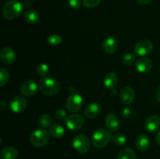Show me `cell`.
Listing matches in <instances>:
<instances>
[{
    "label": "cell",
    "mask_w": 160,
    "mask_h": 159,
    "mask_svg": "<svg viewBox=\"0 0 160 159\" xmlns=\"http://www.w3.org/2000/svg\"><path fill=\"white\" fill-rule=\"evenodd\" d=\"M23 9V5L18 0H9L3 6L2 15L6 20H13L21 15Z\"/></svg>",
    "instance_id": "6da1fadb"
},
{
    "label": "cell",
    "mask_w": 160,
    "mask_h": 159,
    "mask_svg": "<svg viewBox=\"0 0 160 159\" xmlns=\"http://www.w3.org/2000/svg\"><path fill=\"white\" fill-rule=\"evenodd\" d=\"M39 89L43 94L53 96L60 90V84L57 80L52 77H43L39 80Z\"/></svg>",
    "instance_id": "7a4b0ae2"
},
{
    "label": "cell",
    "mask_w": 160,
    "mask_h": 159,
    "mask_svg": "<svg viewBox=\"0 0 160 159\" xmlns=\"http://www.w3.org/2000/svg\"><path fill=\"white\" fill-rule=\"evenodd\" d=\"M111 140H112V135L110 132L102 128L96 129L92 134V144L97 148L104 147L110 142Z\"/></svg>",
    "instance_id": "3957f363"
},
{
    "label": "cell",
    "mask_w": 160,
    "mask_h": 159,
    "mask_svg": "<svg viewBox=\"0 0 160 159\" xmlns=\"http://www.w3.org/2000/svg\"><path fill=\"white\" fill-rule=\"evenodd\" d=\"M49 140V132L44 129H35L30 136V143L35 147H42Z\"/></svg>",
    "instance_id": "277c9868"
},
{
    "label": "cell",
    "mask_w": 160,
    "mask_h": 159,
    "mask_svg": "<svg viewBox=\"0 0 160 159\" xmlns=\"http://www.w3.org/2000/svg\"><path fill=\"white\" fill-rule=\"evenodd\" d=\"M73 147L78 152L85 154L90 150V142L84 134H78L73 139Z\"/></svg>",
    "instance_id": "5b68a950"
},
{
    "label": "cell",
    "mask_w": 160,
    "mask_h": 159,
    "mask_svg": "<svg viewBox=\"0 0 160 159\" xmlns=\"http://www.w3.org/2000/svg\"><path fill=\"white\" fill-rule=\"evenodd\" d=\"M65 123L67 127L70 130H78L84 126V118L81 114H73L67 117Z\"/></svg>",
    "instance_id": "8992f818"
},
{
    "label": "cell",
    "mask_w": 160,
    "mask_h": 159,
    "mask_svg": "<svg viewBox=\"0 0 160 159\" xmlns=\"http://www.w3.org/2000/svg\"><path fill=\"white\" fill-rule=\"evenodd\" d=\"M153 50V45L149 40L143 39L137 42L134 46V52L140 56H145L149 55Z\"/></svg>",
    "instance_id": "52a82bcc"
},
{
    "label": "cell",
    "mask_w": 160,
    "mask_h": 159,
    "mask_svg": "<svg viewBox=\"0 0 160 159\" xmlns=\"http://www.w3.org/2000/svg\"><path fill=\"white\" fill-rule=\"evenodd\" d=\"M83 98L78 94H72L67 101V108L70 112H78L82 107Z\"/></svg>",
    "instance_id": "ba28073f"
},
{
    "label": "cell",
    "mask_w": 160,
    "mask_h": 159,
    "mask_svg": "<svg viewBox=\"0 0 160 159\" xmlns=\"http://www.w3.org/2000/svg\"><path fill=\"white\" fill-rule=\"evenodd\" d=\"M27 100L22 96H16L11 99L9 102V108L15 113H20L26 109Z\"/></svg>",
    "instance_id": "9c48e42d"
},
{
    "label": "cell",
    "mask_w": 160,
    "mask_h": 159,
    "mask_svg": "<svg viewBox=\"0 0 160 159\" xmlns=\"http://www.w3.org/2000/svg\"><path fill=\"white\" fill-rule=\"evenodd\" d=\"M38 90V85L33 80H28L23 83L20 88L22 94L27 97L33 96L36 94Z\"/></svg>",
    "instance_id": "30bf717a"
},
{
    "label": "cell",
    "mask_w": 160,
    "mask_h": 159,
    "mask_svg": "<svg viewBox=\"0 0 160 159\" xmlns=\"http://www.w3.org/2000/svg\"><path fill=\"white\" fill-rule=\"evenodd\" d=\"M0 57H1V60L2 61L3 63L6 64V65H11L16 60V53L12 48H9V47H6L2 49Z\"/></svg>",
    "instance_id": "8fae6325"
},
{
    "label": "cell",
    "mask_w": 160,
    "mask_h": 159,
    "mask_svg": "<svg viewBox=\"0 0 160 159\" xmlns=\"http://www.w3.org/2000/svg\"><path fill=\"white\" fill-rule=\"evenodd\" d=\"M120 97L123 104H131L134 100V90L129 86H126L120 90Z\"/></svg>",
    "instance_id": "7c38bea8"
},
{
    "label": "cell",
    "mask_w": 160,
    "mask_h": 159,
    "mask_svg": "<svg viewBox=\"0 0 160 159\" xmlns=\"http://www.w3.org/2000/svg\"><path fill=\"white\" fill-rule=\"evenodd\" d=\"M102 48L105 52L107 53V54H113L114 52L117 51V48H118V43L113 37L109 36V37L105 38V40L103 41Z\"/></svg>",
    "instance_id": "4fadbf2b"
},
{
    "label": "cell",
    "mask_w": 160,
    "mask_h": 159,
    "mask_svg": "<svg viewBox=\"0 0 160 159\" xmlns=\"http://www.w3.org/2000/svg\"><path fill=\"white\" fill-rule=\"evenodd\" d=\"M105 123H106V127L111 132H117L120 129V120L115 114H108L106 116Z\"/></svg>",
    "instance_id": "5bb4252c"
},
{
    "label": "cell",
    "mask_w": 160,
    "mask_h": 159,
    "mask_svg": "<svg viewBox=\"0 0 160 159\" xmlns=\"http://www.w3.org/2000/svg\"><path fill=\"white\" fill-rule=\"evenodd\" d=\"M160 127V118L158 115L148 117L145 123V128L148 132H156Z\"/></svg>",
    "instance_id": "9a60e30c"
},
{
    "label": "cell",
    "mask_w": 160,
    "mask_h": 159,
    "mask_svg": "<svg viewBox=\"0 0 160 159\" xmlns=\"http://www.w3.org/2000/svg\"><path fill=\"white\" fill-rule=\"evenodd\" d=\"M152 67V62L148 58H141L135 62V68L139 73H147L151 70Z\"/></svg>",
    "instance_id": "2e32d148"
},
{
    "label": "cell",
    "mask_w": 160,
    "mask_h": 159,
    "mask_svg": "<svg viewBox=\"0 0 160 159\" xmlns=\"http://www.w3.org/2000/svg\"><path fill=\"white\" fill-rule=\"evenodd\" d=\"M101 112V106L96 102L90 103L84 109V115L88 118H94L98 116Z\"/></svg>",
    "instance_id": "e0dca14e"
},
{
    "label": "cell",
    "mask_w": 160,
    "mask_h": 159,
    "mask_svg": "<svg viewBox=\"0 0 160 159\" xmlns=\"http://www.w3.org/2000/svg\"><path fill=\"white\" fill-rule=\"evenodd\" d=\"M135 145L139 151H145L149 148L150 140L145 134L141 133L136 138Z\"/></svg>",
    "instance_id": "ac0fdd59"
},
{
    "label": "cell",
    "mask_w": 160,
    "mask_h": 159,
    "mask_svg": "<svg viewBox=\"0 0 160 159\" xmlns=\"http://www.w3.org/2000/svg\"><path fill=\"white\" fill-rule=\"evenodd\" d=\"M118 83V77L115 73H108L105 76L104 85L109 90H114Z\"/></svg>",
    "instance_id": "d6986e66"
},
{
    "label": "cell",
    "mask_w": 160,
    "mask_h": 159,
    "mask_svg": "<svg viewBox=\"0 0 160 159\" xmlns=\"http://www.w3.org/2000/svg\"><path fill=\"white\" fill-rule=\"evenodd\" d=\"M18 151L14 147H6L1 151V159H17Z\"/></svg>",
    "instance_id": "ffe728a7"
},
{
    "label": "cell",
    "mask_w": 160,
    "mask_h": 159,
    "mask_svg": "<svg viewBox=\"0 0 160 159\" xmlns=\"http://www.w3.org/2000/svg\"><path fill=\"white\" fill-rule=\"evenodd\" d=\"M24 20L31 24H36L40 20V16L36 11L28 9L24 12Z\"/></svg>",
    "instance_id": "44dd1931"
},
{
    "label": "cell",
    "mask_w": 160,
    "mask_h": 159,
    "mask_svg": "<svg viewBox=\"0 0 160 159\" xmlns=\"http://www.w3.org/2000/svg\"><path fill=\"white\" fill-rule=\"evenodd\" d=\"M49 134L54 138H61L65 134V130L62 126L59 124H52L50 126Z\"/></svg>",
    "instance_id": "7402d4cb"
},
{
    "label": "cell",
    "mask_w": 160,
    "mask_h": 159,
    "mask_svg": "<svg viewBox=\"0 0 160 159\" xmlns=\"http://www.w3.org/2000/svg\"><path fill=\"white\" fill-rule=\"evenodd\" d=\"M117 159H137L136 154L130 148H124L121 150L118 154Z\"/></svg>",
    "instance_id": "603a6c76"
},
{
    "label": "cell",
    "mask_w": 160,
    "mask_h": 159,
    "mask_svg": "<svg viewBox=\"0 0 160 159\" xmlns=\"http://www.w3.org/2000/svg\"><path fill=\"white\" fill-rule=\"evenodd\" d=\"M52 123V119L48 114H42L38 119V124L42 129H46L50 127Z\"/></svg>",
    "instance_id": "cb8c5ba5"
},
{
    "label": "cell",
    "mask_w": 160,
    "mask_h": 159,
    "mask_svg": "<svg viewBox=\"0 0 160 159\" xmlns=\"http://www.w3.org/2000/svg\"><path fill=\"white\" fill-rule=\"evenodd\" d=\"M112 141L116 146H123L126 143L127 138L124 134L119 132V133H116L115 135L112 136Z\"/></svg>",
    "instance_id": "d4e9b609"
},
{
    "label": "cell",
    "mask_w": 160,
    "mask_h": 159,
    "mask_svg": "<svg viewBox=\"0 0 160 159\" xmlns=\"http://www.w3.org/2000/svg\"><path fill=\"white\" fill-rule=\"evenodd\" d=\"M36 71L37 73L40 76H43V77H46L48 76V73H49V68L48 65L45 63H39L37 65L36 68Z\"/></svg>",
    "instance_id": "484cf974"
},
{
    "label": "cell",
    "mask_w": 160,
    "mask_h": 159,
    "mask_svg": "<svg viewBox=\"0 0 160 159\" xmlns=\"http://www.w3.org/2000/svg\"><path fill=\"white\" fill-rule=\"evenodd\" d=\"M9 78V73L5 68L0 69V86L3 87L8 82Z\"/></svg>",
    "instance_id": "4316f807"
},
{
    "label": "cell",
    "mask_w": 160,
    "mask_h": 159,
    "mask_svg": "<svg viewBox=\"0 0 160 159\" xmlns=\"http://www.w3.org/2000/svg\"><path fill=\"white\" fill-rule=\"evenodd\" d=\"M47 41L50 45H58L62 43V37L58 34H51L47 37Z\"/></svg>",
    "instance_id": "83f0119b"
},
{
    "label": "cell",
    "mask_w": 160,
    "mask_h": 159,
    "mask_svg": "<svg viewBox=\"0 0 160 159\" xmlns=\"http://www.w3.org/2000/svg\"><path fill=\"white\" fill-rule=\"evenodd\" d=\"M136 60V55L134 54V53H127L123 58V64L126 65H131L135 62Z\"/></svg>",
    "instance_id": "f1b7e54d"
},
{
    "label": "cell",
    "mask_w": 160,
    "mask_h": 159,
    "mask_svg": "<svg viewBox=\"0 0 160 159\" xmlns=\"http://www.w3.org/2000/svg\"><path fill=\"white\" fill-rule=\"evenodd\" d=\"M101 0H83V4L85 7L92 9L95 8L100 3Z\"/></svg>",
    "instance_id": "f546056e"
},
{
    "label": "cell",
    "mask_w": 160,
    "mask_h": 159,
    "mask_svg": "<svg viewBox=\"0 0 160 159\" xmlns=\"http://www.w3.org/2000/svg\"><path fill=\"white\" fill-rule=\"evenodd\" d=\"M55 115H56V118L59 120H63L67 118V112L62 108H59L55 112Z\"/></svg>",
    "instance_id": "4dcf8cb0"
},
{
    "label": "cell",
    "mask_w": 160,
    "mask_h": 159,
    "mask_svg": "<svg viewBox=\"0 0 160 159\" xmlns=\"http://www.w3.org/2000/svg\"><path fill=\"white\" fill-rule=\"evenodd\" d=\"M68 6L73 9H79L81 6V0H67Z\"/></svg>",
    "instance_id": "1f68e13d"
},
{
    "label": "cell",
    "mask_w": 160,
    "mask_h": 159,
    "mask_svg": "<svg viewBox=\"0 0 160 159\" xmlns=\"http://www.w3.org/2000/svg\"><path fill=\"white\" fill-rule=\"evenodd\" d=\"M132 114V108L131 107H127L122 111V117L123 118H129Z\"/></svg>",
    "instance_id": "d6a6232c"
},
{
    "label": "cell",
    "mask_w": 160,
    "mask_h": 159,
    "mask_svg": "<svg viewBox=\"0 0 160 159\" xmlns=\"http://www.w3.org/2000/svg\"><path fill=\"white\" fill-rule=\"evenodd\" d=\"M136 1L142 5H147V4H149L150 2H152V0H136Z\"/></svg>",
    "instance_id": "836d02e7"
},
{
    "label": "cell",
    "mask_w": 160,
    "mask_h": 159,
    "mask_svg": "<svg viewBox=\"0 0 160 159\" xmlns=\"http://www.w3.org/2000/svg\"><path fill=\"white\" fill-rule=\"evenodd\" d=\"M31 4H32L31 1H30V0H26V1H24V3H23V6H25L26 8H28L31 6Z\"/></svg>",
    "instance_id": "e575fe53"
},
{
    "label": "cell",
    "mask_w": 160,
    "mask_h": 159,
    "mask_svg": "<svg viewBox=\"0 0 160 159\" xmlns=\"http://www.w3.org/2000/svg\"><path fill=\"white\" fill-rule=\"evenodd\" d=\"M6 102L3 101H2L1 102H0V109H1V111H4L5 108H6Z\"/></svg>",
    "instance_id": "d590c367"
},
{
    "label": "cell",
    "mask_w": 160,
    "mask_h": 159,
    "mask_svg": "<svg viewBox=\"0 0 160 159\" xmlns=\"http://www.w3.org/2000/svg\"><path fill=\"white\" fill-rule=\"evenodd\" d=\"M156 143H157L158 145H159V146H160V131L159 132H158L157 135H156Z\"/></svg>",
    "instance_id": "8d00e7d4"
},
{
    "label": "cell",
    "mask_w": 160,
    "mask_h": 159,
    "mask_svg": "<svg viewBox=\"0 0 160 159\" xmlns=\"http://www.w3.org/2000/svg\"><path fill=\"white\" fill-rule=\"evenodd\" d=\"M156 98H157V100L160 103V86L159 87V88H158L157 92H156Z\"/></svg>",
    "instance_id": "74e56055"
}]
</instances>
